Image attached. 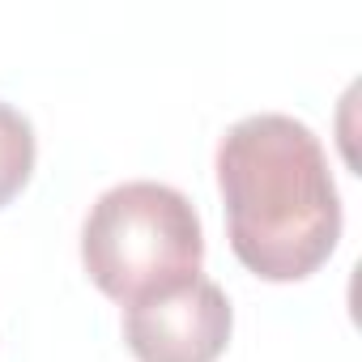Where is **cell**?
<instances>
[{
	"mask_svg": "<svg viewBox=\"0 0 362 362\" xmlns=\"http://www.w3.org/2000/svg\"><path fill=\"white\" fill-rule=\"evenodd\" d=\"M218 188L230 252L264 281H303L341 239V197L320 136L281 111H260L218 141Z\"/></svg>",
	"mask_w": 362,
	"mask_h": 362,
	"instance_id": "1",
	"label": "cell"
},
{
	"mask_svg": "<svg viewBox=\"0 0 362 362\" xmlns=\"http://www.w3.org/2000/svg\"><path fill=\"white\" fill-rule=\"evenodd\" d=\"M81 264L90 281L132 307L201 277L205 235L192 201L153 179H132L94 201L81 226Z\"/></svg>",
	"mask_w": 362,
	"mask_h": 362,
	"instance_id": "2",
	"label": "cell"
},
{
	"mask_svg": "<svg viewBox=\"0 0 362 362\" xmlns=\"http://www.w3.org/2000/svg\"><path fill=\"white\" fill-rule=\"evenodd\" d=\"M230 328V298L209 277H192L124 311V341L136 362H218Z\"/></svg>",
	"mask_w": 362,
	"mask_h": 362,
	"instance_id": "3",
	"label": "cell"
},
{
	"mask_svg": "<svg viewBox=\"0 0 362 362\" xmlns=\"http://www.w3.org/2000/svg\"><path fill=\"white\" fill-rule=\"evenodd\" d=\"M35 128L30 119L9 107V103H0V209H5L26 184H30V175H35Z\"/></svg>",
	"mask_w": 362,
	"mask_h": 362,
	"instance_id": "4",
	"label": "cell"
}]
</instances>
